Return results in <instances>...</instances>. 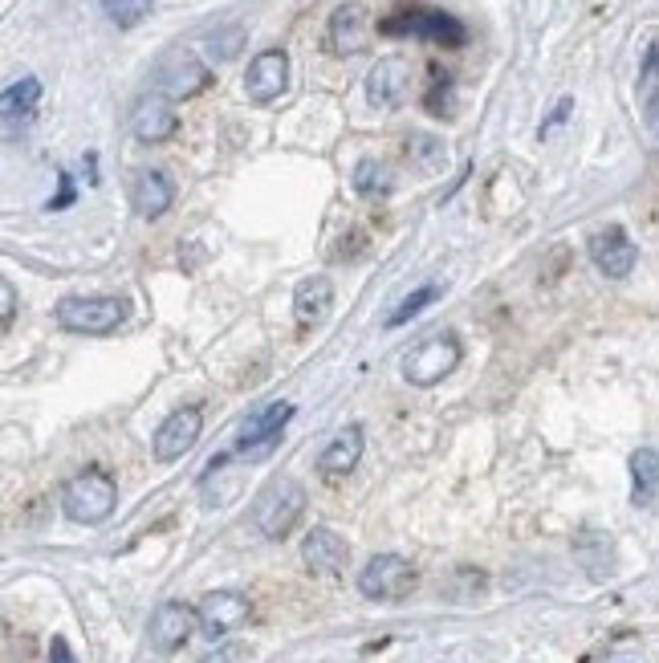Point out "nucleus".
I'll return each mask as SVG.
<instances>
[{
    "label": "nucleus",
    "mask_w": 659,
    "mask_h": 663,
    "mask_svg": "<svg viewBox=\"0 0 659 663\" xmlns=\"http://www.w3.org/2000/svg\"><path fill=\"white\" fill-rule=\"evenodd\" d=\"M131 127H135L139 143H167L175 135V127H179V118L171 110V98H143L135 106Z\"/></svg>",
    "instance_id": "nucleus-17"
},
{
    "label": "nucleus",
    "mask_w": 659,
    "mask_h": 663,
    "mask_svg": "<svg viewBox=\"0 0 659 663\" xmlns=\"http://www.w3.org/2000/svg\"><path fill=\"white\" fill-rule=\"evenodd\" d=\"M49 663H78L74 651H70V643H66L62 635H57V639L49 643Z\"/></svg>",
    "instance_id": "nucleus-28"
},
{
    "label": "nucleus",
    "mask_w": 659,
    "mask_h": 663,
    "mask_svg": "<svg viewBox=\"0 0 659 663\" xmlns=\"http://www.w3.org/2000/svg\"><path fill=\"white\" fill-rule=\"evenodd\" d=\"M326 45L334 57H354L371 45V13L363 5H338L330 13V29H326Z\"/></svg>",
    "instance_id": "nucleus-11"
},
{
    "label": "nucleus",
    "mask_w": 659,
    "mask_h": 663,
    "mask_svg": "<svg viewBox=\"0 0 659 663\" xmlns=\"http://www.w3.org/2000/svg\"><path fill=\"white\" fill-rule=\"evenodd\" d=\"M411 94V62L407 57H379L367 74V98L379 110H395L403 106Z\"/></svg>",
    "instance_id": "nucleus-10"
},
{
    "label": "nucleus",
    "mask_w": 659,
    "mask_h": 663,
    "mask_svg": "<svg viewBox=\"0 0 659 663\" xmlns=\"http://www.w3.org/2000/svg\"><path fill=\"white\" fill-rule=\"evenodd\" d=\"M289 419H293V403H285V399L253 411L241 424V432H236V456H245L249 464L273 456V448L281 444V428L289 424Z\"/></svg>",
    "instance_id": "nucleus-5"
},
{
    "label": "nucleus",
    "mask_w": 659,
    "mask_h": 663,
    "mask_svg": "<svg viewBox=\"0 0 659 663\" xmlns=\"http://www.w3.org/2000/svg\"><path fill=\"white\" fill-rule=\"evenodd\" d=\"M330 306H334V285L326 277H310V281L297 285V293H293V314H297V322H302V326L322 322L330 314Z\"/></svg>",
    "instance_id": "nucleus-20"
},
{
    "label": "nucleus",
    "mask_w": 659,
    "mask_h": 663,
    "mask_svg": "<svg viewBox=\"0 0 659 663\" xmlns=\"http://www.w3.org/2000/svg\"><path fill=\"white\" fill-rule=\"evenodd\" d=\"M175 200V188L163 171H139L135 184H131V204L143 220H159Z\"/></svg>",
    "instance_id": "nucleus-19"
},
{
    "label": "nucleus",
    "mask_w": 659,
    "mask_h": 663,
    "mask_svg": "<svg viewBox=\"0 0 659 663\" xmlns=\"http://www.w3.org/2000/svg\"><path fill=\"white\" fill-rule=\"evenodd\" d=\"M200 432H204V415L196 411V407H184V411H171L163 424H159V432H155V460H163V464H171V460H179V456H188L196 444H200Z\"/></svg>",
    "instance_id": "nucleus-8"
},
{
    "label": "nucleus",
    "mask_w": 659,
    "mask_h": 663,
    "mask_svg": "<svg viewBox=\"0 0 659 663\" xmlns=\"http://www.w3.org/2000/svg\"><path fill=\"white\" fill-rule=\"evenodd\" d=\"M456 367H460V338L456 334H432L403 358V379L411 387H436Z\"/></svg>",
    "instance_id": "nucleus-3"
},
{
    "label": "nucleus",
    "mask_w": 659,
    "mask_h": 663,
    "mask_svg": "<svg viewBox=\"0 0 659 663\" xmlns=\"http://www.w3.org/2000/svg\"><path fill=\"white\" fill-rule=\"evenodd\" d=\"M118 505V489L106 472H82L74 476L66 493H62V509L70 521L78 525H102Z\"/></svg>",
    "instance_id": "nucleus-2"
},
{
    "label": "nucleus",
    "mask_w": 659,
    "mask_h": 663,
    "mask_svg": "<svg viewBox=\"0 0 659 663\" xmlns=\"http://www.w3.org/2000/svg\"><path fill=\"white\" fill-rule=\"evenodd\" d=\"M440 297V285H424V289H415L411 297H403L399 301V306H395V314L387 318V326L395 330V326H403V322H411L419 310H424V306H432V301Z\"/></svg>",
    "instance_id": "nucleus-25"
},
{
    "label": "nucleus",
    "mask_w": 659,
    "mask_h": 663,
    "mask_svg": "<svg viewBox=\"0 0 659 663\" xmlns=\"http://www.w3.org/2000/svg\"><path fill=\"white\" fill-rule=\"evenodd\" d=\"M647 127L659 135V98H651V106H647Z\"/></svg>",
    "instance_id": "nucleus-31"
},
{
    "label": "nucleus",
    "mask_w": 659,
    "mask_h": 663,
    "mask_svg": "<svg viewBox=\"0 0 659 663\" xmlns=\"http://www.w3.org/2000/svg\"><path fill=\"white\" fill-rule=\"evenodd\" d=\"M302 513H306V489L297 485L293 476H281V480H273V485L261 489V497L253 505V525H257L261 537L281 541V537L293 533V525L302 521Z\"/></svg>",
    "instance_id": "nucleus-1"
},
{
    "label": "nucleus",
    "mask_w": 659,
    "mask_h": 663,
    "mask_svg": "<svg viewBox=\"0 0 659 663\" xmlns=\"http://www.w3.org/2000/svg\"><path fill=\"white\" fill-rule=\"evenodd\" d=\"M241 37H245L241 25H232L224 37H212V53H216V57H232L236 49H241Z\"/></svg>",
    "instance_id": "nucleus-26"
},
{
    "label": "nucleus",
    "mask_w": 659,
    "mask_h": 663,
    "mask_svg": "<svg viewBox=\"0 0 659 663\" xmlns=\"http://www.w3.org/2000/svg\"><path fill=\"white\" fill-rule=\"evenodd\" d=\"M208 82H212V74H208V66L200 62L196 53H171V57H163V66H159V90H163V98H171V102H179V98H196L200 90H208Z\"/></svg>",
    "instance_id": "nucleus-9"
},
{
    "label": "nucleus",
    "mask_w": 659,
    "mask_h": 663,
    "mask_svg": "<svg viewBox=\"0 0 659 663\" xmlns=\"http://www.w3.org/2000/svg\"><path fill=\"white\" fill-rule=\"evenodd\" d=\"M200 627V615L188 607V602H163V607L151 615V627H147V639L155 651H175L192 639V631Z\"/></svg>",
    "instance_id": "nucleus-13"
},
{
    "label": "nucleus",
    "mask_w": 659,
    "mask_h": 663,
    "mask_svg": "<svg viewBox=\"0 0 659 663\" xmlns=\"http://www.w3.org/2000/svg\"><path fill=\"white\" fill-rule=\"evenodd\" d=\"M127 322V306L118 297H66L57 301V326L74 334H114Z\"/></svg>",
    "instance_id": "nucleus-4"
},
{
    "label": "nucleus",
    "mask_w": 659,
    "mask_h": 663,
    "mask_svg": "<svg viewBox=\"0 0 659 663\" xmlns=\"http://www.w3.org/2000/svg\"><path fill=\"white\" fill-rule=\"evenodd\" d=\"M0 301H5V318H0V322H5V330L13 326V314H17V301H13V285L5 281V285H0Z\"/></svg>",
    "instance_id": "nucleus-29"
},
{
    "label": "nucleus",
    "mask_w": 659,
    "mask_h": 663,
    "mask_svg": "<svg viewBox=\"0 0 659 663\" xmlns=\"http://www.w3.org/2000/svg\"><path fill=\"white\" fill-rule=\"evenodd\" d=\"M37 98H41V82H37V78H21V82H13V86L5 90V127H9V139H13L17 118H21V127L33 118Z\"/></svg>",
    "instance_id": "nucleus-22"
},
{
    "label": "nucleus",
    "mask_w": 659,
    "mask_h": 663,
    "mask_svg": "<svg viewBox=\"0 0 659 663\" xmlns=\"http://www.w3.org/2000/svg\"><path fill=\"white\" fill-rule=\"evenodd\" d=\"M570 106H574L570 98H562V102H558V110H554V118H550V123L542 127V135H550V127H558V123H566V114H570Z\"/></svg>",
    "instance_id": "nucleus-30"
},
{
    "label": "nucleus",
    "mask_w": 659,
    "mask_h": 663,
    "mask_svg": "<svg viewBox=\"0 0 659 663\" xmlns=\"http://www.w3.org/2000/svg\"><path fill=\"white\" fill-rule=\"evenodd\" d=\"M196 615H200L204 639L216 643V639H224V635H232L236 627L249 623V598H245L241 590H212V594L200 598Z\"/></svg>",
    "instance_id": "nucleus-7"
},
{
    "label": "nucleus",
    "mask_w": 659,
    "mask_h": 663,
    "mask_svg": "<svg viewBox=\"0 0 659 663\" xmlns=\"http://www.w3.org/2000/svg\"><path fill=\"white\" fill-rule=\"evenodd\" d=\"M354 192H363V196H383L391 192V171L379 163V159H363L354 167Z\"/></svg>",
    "instance_id": "nucleus-24"
},
{
    "label": "nucleus",
    "mask_w": 659,
    "mask_h": 663,
    "mask_svg": "<svg viewBox=\"0 0 659 663\" xmlns=\"http://www.w3.org/2000/svg\"><path fill=\"white\" fill-rule=\"evenodd\" d=\"M204 663H245V647H236V643L232 647H216Z\"/></svg>",
    "instance_id": "nucleus-27"
},
{
    "label": "nucleus",
    "mask_w": 659,
    "mask_h": 663,
    "mask_svg": "<svg viewBox=\"0 0 659 663\" xmlns=\"http://www.w3.org/2000/svg\"><path fill=\"white\" fill-rule=\"evenodd\" d=\"M655 493H659V452L639 448V452H631V501L647 505Z\"/></svg>",
    "instance_id": "nucleus-21"
},
{
    "label": "nucleus",
    "mask_w": 659,
    "mask_h": 663,
    "mask_svg": "<svg viewBox=\"0 0 659 663\" xmlns=\"http://www.w3.org/2000/svg\"><path fill=\"white\" fill-rule=\"evenodd\" d=\"M635 245L623 228H603L590 236V261L598 265V273L611 277V281H623L631 269H635Z\"/></svg>",
    "instance_id": "nucleus-15"
},
{
    "label": "nucleus",
    "mask_w": 659,
    "mask_h": 663,
    "mask_svg": "<svg viewBox=\"0 0 659 663\" xmlns=\"http://www.w3.org/2000/svg\"><path fill=\"white\" fill-rule=\"evenodd\" d=\"M285 86H289V57H285V49H265V53H257L253 62H249V74H245V94H249L257 106H265V102L281 98Z\"/></svg>",
    "instance_id": "nucleus-14"
},
{
    "label": "nucleus",
    "mask_w": 659,
    "mask_h": 663,
    "mask_svg": "<svg viewBox=\"0 0 659 663\" xmlns=\"http://www.w3.org/2000/svg\"><path fill=\"white\" fill-rule=\"evenodd\" d=\"M358 460H363V428L346 424V428L334 432V440L318 452V472H322V476H346V472H354Z\"/></svg>",
    "instance_id": "nucleus-18"
},
{
    "label": "nucleus",
    "mask_w": 659,
    "mask_h": 663,
    "mask_svg": "<svg viewBox=\"0 0 659 663\" xmlns=\"http://www.w3.org/2000/svg\"><path fill=\"white\" fill-rule=\"evenodd\" d=\"M383 33H411V37H428L440 45H464V25L436 9H407L391 21H383Z\"/></svg>",
    "instance_id": "nucleus-12"
},
{
    "label": "nucleus",
    "mask_w": 659,
    "mask_h": 663,
    "mask_svg": "<svg viewBox=\"0 0 659 663\" xmlns=\"http://www.w3.org/2000/svg\"><path fill=\"white\" fill-rule=\"evenodd\" d=\"M102 5V13L118 25V29H135V25H143L147 17H151V0H98Z\"/></svg>",
    "instance_id": "nucleus-23"
},
{
    "label": "nucleus",
    "mask_w": 659,
    "mask_h": 663,
    "mask_svg": "<svg viewBox=\"0 0 659 663\" xmlns=\"http://www.w3.org/2000/svg\"><path fill=\"white\" fill-rule=\"evenodd\" d=\"M346 558H350V550H346V541H342L334 529L318 525V529L306 533V541H302V562H306L310 574L334 578V574L346 566Z\"/></svg>",
    "instance_id": "nucleus-16"
},
{
    "label": "nucleus",
    "mask_w": 659,
    "mask_h": 663,
    "mask_svg": "<svg viewBox=\"0 0 659 663\" xmlns=\"http://www.w3.org/2000/svg\"><path fill=\"white\" fill-rule=\"evenodd\" d=\"M411 586H415V570L399 554H375L363 566V574H358V594L371 602H399L411 594Z\"/></svg>",
    "instance_id": "nucleus-6"
}]
</instances>
